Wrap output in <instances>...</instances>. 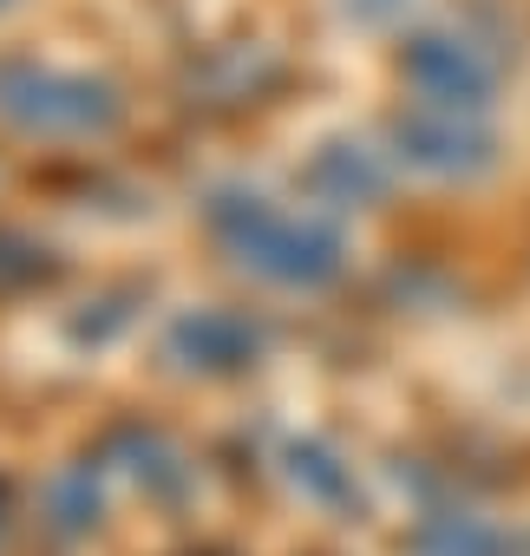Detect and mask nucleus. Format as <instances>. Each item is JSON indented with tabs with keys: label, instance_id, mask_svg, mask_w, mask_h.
I'll use <instances>...</instances> for the list:
<instances>
[{
	"label": "nucleus",
	"instance_id": "nucleus-1",
	"mask_svg": "<svg viewBox=\"0 0 530 556\" xmlns=\"http://www.w3.org/2000/svg\"><path fill=\"white\" fill-rule=\"evenodd\" d=\"M203 216H210V236H216L249 275H262V282H276V289H328L335 275L348 268V236H341L328 216L289 210V203L262 197V190H249V184L210 190Z\"/></svg>",
	"mask_w": 530,
	"mask_h": 556
},
{
	"label": "nucleus",
	"instance_id": "nucleus-2",
	"mask_svg": "<svg viewBox=\"0 0 530 556\" xmlns=\"http://www.w3.org/2000/svg\"><path fill=\"white\" fill-rule=\"evenodd\" d=\"M0 118L27 138H105L125 118V99L99 73L47 66V60H0Z\"/></svg>",
	"mask_w": 530,
	"mask_h": 556
},
{
	"label": "nucleus",
	"instance_id": "nucleus-3",
	"mask_svg": "<svg viewBox=\"0 0 530 556\" xmlns=\"http://www.w3.org/2000/svg\"><path fill=\"white\" fill-rule=\"evenodd\" d=\"M400 79L413 86V105L491 118L504 66H497V53H491L478 34H465V27H419V34L400 47Z\"/></svg>",
	"mask_w": 530,
	"mask_h": 556
},
{
	"label": "nucleus",
	"instance_id": "nucleus-4",
	"mask_svg": "<svg viewBox=\"0 0 530 556\" xmlns=\"http://www.w3.org/2000/svg\"><path fill=\"white\" fill-rule=\"evenodd\" d=\"M387 151L400 170H419L432 184H478L497 170V131L491 118L471 112H439V105H406L387 125Z\"/></svg>",
	"mask_w": 530,
	"mask_h": 556
},
{
	"label": "nucleus",
	"instance_id": "nucleus-5",
	"mask_svg": "<svg viewBox=\"0 0 530 556\" xmlns=\"http://www.w3.org/2000/svg\"><path fill=\"white\" fill-rule=\"evenodd\" d=\"M164 354L184 374H242L262 354V328L236 308H184L164 334Z\"/></svg>",
	"mask_w": 530,
	"mask_h": 556
},
{
	"label": "nucleus",
	"instance_id": "nucleus-6",
	"mask_svg": "<svg viewBox=\"0 0 530 556\" xmlns=\"http://www.w3.org/2000/svg\"><path fill=\"white\" fill-rule=\"evenodd\" d=\"M308 184H315V197L335 203V210H348V203H380L387 184H393V151H374V144H348V138H335V144L315 151Z\"/></svg>",
	"mask_w": 530,
	"mask_h": 556
},
{
	"label": "nucleus",
	"instance_id": "nucleus-7",
	"mask_svg": "<svg viewBox=\"0 0 530 556\" xmlns=\"http://www.w3.org/2000/svg\"><path fill=\"white\" fill-rule=\"evenodd\" d=\"M413 556H523L517 536L478 510H432L413 530Z\"/></svg>",
	"mask_w": 530,
	"mask_h": 556
},
{
	"label": "nucleus",
	"instance_id": "nucleus-8",
	"mask_svg": "<svg viewBox=\"0 0 530 556\" xmlns=\"http://www.w3.org/2000/svg\"><path fill=\"white\" fill-rule=\"evenodd\" d=\"M289 478L315 497V504H361V484H354V465H341L328 445L315 439H295L289 445Z\"/></svg>",
	"mask_w": 530,
	"mask_h": 556
},
{
	"label": "nucleus",
	"instance_id": "nucleus-9",
	"mask_svg": "<svg viewBox=\"0 0 530 556\" xmlns=\"http://www.w3.org/2000/svg\"><path fill=\"white\" fill-rule=\"evenodd\" d=\"M40 275H53L47 249L27 242V236H8V229H0V282H40Z\"/></svg>",
	"mask_w": 530,
	"mask_h": 556
},
{
	"label": "nucleus",
	"instance_id": "nucleus-10",
	"mask_svg": "<svg viewBox=\"0 0 530 556\" xmlns=\"http://www.w3.org/2000/svg\"><path fill=\"white\" fill-rule=\"evenodd\" d=\"M406 8H413V0H348V21H361V27H393Z\"/></svg>",
	"mask_w": 530,
	"mask_h": 556
},
{
	"label": "nucleus",
	"instance_id": "nucleus-11",
	"mask_svg": "<svg viewBox=\"0 0 530 556\" xmlns=\"http://www.w3.org/2000/svg\"><path fill=\"white\" fill-rule=\"evenodd\" d=\"M8 8H21V0H0V14H8Z\"/></svg>",
	"mask_w": 530,
	"mask_h": 556
}]
</instances>
